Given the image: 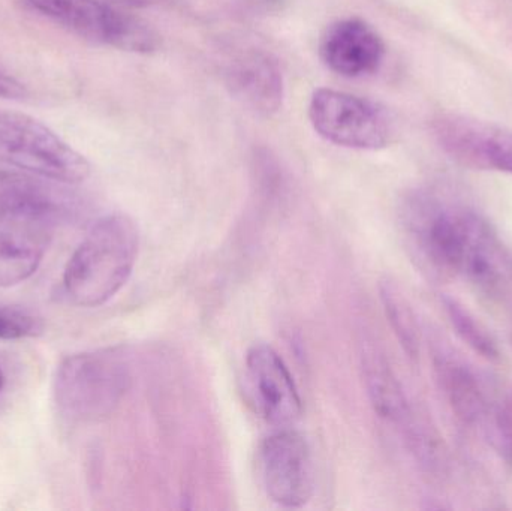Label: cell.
Returning a JSON list of instances; mask_svg holds the SVG:
<instances>
[{
  "mask_svg": "<svg viewBox=\"0 0 512 511\" xmlns=\"http://www.w3.org/2000/svg\"><path fill=\"white\" fill-rule=\"evenodd\" d=\"M59 212L44 185L0 171V287H15L38 270L56 233Z\"/></svg>",
  "mask_w": 512,
  "mask_h": 511,
  "instance_id": "1",
  "label": "cell"
},
{
  "mask_svg": "<svg viewBox=\"0 0 512 511\" xmlns=\"http://www.w3.org/2000/svg\"><path fill=\"white\" fill-rule=\"evenodd\" d=\"M138 249L140 234L129 216H102L66 264V299L80 308H96L113 299L131 278Z\"/></svg>",
  "mask_w": 512,
  "mask_h": 511,
  "instance_id": "2",
  "label": "cell"
},
{
  "mask_svg": "<svg viewBox=\"0 0 512 511\" xmlns=\"http://www.w3.org/2000/svg\"><path fill=\"white\" fill-rule=\"evenodd\" d=\"M128 359L119 348L72 354L54 375V404L69 423H93L110 417L131 387Z\"/></svg>",
  "mask_w": 512,
  "mask_h": 511,
  "instance_id": "3",
  "label": "cell"
},
{
  "mask_svg": "<svg viewBox=\"0 0 512 511\" xmlns=\"http://www.w3.org/2000/svg\"><path fill=\"white\" fill-rule=\"evenodd\" d=\"M24 9L92 44L149 54L159 36L140 18L104 0H17Z\"/></svg>",
  "mask_w": 512,
  "mask_h": 511,
  "instance_id": "4",
  "label": "cell"
},
{
  "mask_svg": "<svg viewBox=\"0 0 512 511\" xmlns=\"http://www.w3.org/2000/svg\"><path fill=\"white\" fill-rule=\"evenodd\" d=\"M0 161L53 182L89 179V161L48 126L27 114L0 110Z\"/></svg>",
  "mask_w": 512,
  "mask_h": 511,
  "instance_id": "5",
  "label": "cell"
},
{
  "mask_svg": "<svg viewBox=\"0 0 512 511\" xmlns=\"http://www.w3.org/2000/svg\"><path fill=\"white\" fill-rule=\"evenodd\" d=\"M309 119L324 140L348 149H385L396 135L384 107L339 90H316L310 99Z\"/></svg>",
  "mask_w": 512,
  "mask_h": 511,
  "instance_id": "6",
  "label": "cell"
},
{
  "mask_svg": "<svg viewBox=\"0 0 512 511\" xmlns=\"http://www.w3.org/2000/svg\"><path fill=\"white\" fill-rule=\"evenodd\" d=\"M259 473L271 501L288 509L309 503L315 489V470L309 443L300 432L280 429L259 447Z\"/></svg>",
  "mask_w": 512,
  "mask_h": 511,
  "instance_id": "7",
  "label": "cell"
},
{
  "mask_svg": "<svg viewBox=\"0 0 512 511\" xmlns=\"http://www.w3.org/2000/svg\"><path fill=\"white\" fill-rule=\"evenodd\" d=\"M457 275L492 300L512 294V255L489 221L465 209Z\"/></svg>",
  "mask_w": 512,
  "mask_h": 511,
  "instance_id": "8",
  "label": "cell"
},
{
  "mask_svg": "<svg viewBox=\"0 0 512 511\" xmlns=\"http://www.w3.org/2000/svg\"><path fill=\"white\" fill-rule=\"evenodd\" d=\"M246 381L255 410L279 428L294 425L303 402L288 366L273 347L255 344L246 356Z\"/></svg>",
  "mask_w": 512,
  "mask_h": 511,
  "instance_id": "9",
  "label": "cell"
},
{
  "mask_svg": "<svg viewBox=\"0 0 512 511\" xmlns=\"http://www.w3.org/2000/svg\"><path fill=\"white\" fill-rule=\"evenodd\" d=\"M435 132L442 149L459 164L512 174V132L453 114L439 119Z\"/></svg>",
  "mask_w": 512,
  "mask_h": 511,
  "instance_id": "10",
  "label": "cell"
},
{
  "mask_svg": "<svg viewBox=\"0 0 512 511\" xmlns=\"http://www.w3.org/2000/svg\"><path fill=\"white\" fill-rule=\"evenodd\" d=\"M224 80L231 95L258 116L270 117L282 108V71L267 51L246 47L231 54L225 63Z\"/></svg>",
  "mask_w": 512,
  "mask_h": 511,
  "instance_id": "11",
  "label": "cell"
},
{
  "mask_svg": "<svg viewBox=\"0 0 512 511\" xmlns=\"http://www.w3.org/2000/svg\"><path fill=\"white\" fill-rule=\"evenodd\" d=\"M319 56L334 74L360 78L375 74L385 56L381 35L361 18L334 21L322 33Z\"/></svg>",
  "mask_w": 512,
  "mask_h": 511,
  "instance_id": "12",
  "label": "cell"
},
{
  "mask_svg": "<svg viewBox=\"0 0 512 511\" xmlns=\"http://www.w3.org/2000/svg\"><path fill=\"white\" fill-rule=\"evenodd\" d=\"M436 374L456 416L466 425H478L486 419L489 399L477 375L453 357H436Z\"/></svg>",
  "mask_w": 512,
  "mask_h": 511,
  "instance_id": "13",
  "label": "cell"
},
{
  "mask_svg": "<svg viewBox=\"0 0 512 511\" xmlns=\"http://www.w3.org/2000/svg\"><path fill=\"white\" fill-rule=\"evenodd\" d=\"M363 371L367 393L376 414L402 428L414 411L409 407L405 392L387 360L376 351H367L363 356Z\"/></svg>",
  "mask_w": 512,
  "mask_h": 511,
  "instance_id": "14",
  "label": "cell"
},
{
  "mask_svg": "<svg viewBox=\"0 0 512 511\" xmlns=\"http://www.w3.org/2000/svg\"><path fill=\"white\" fill-rule=\"evenodd\" d=\"M442 302L457 336L484 359L498 362L501 359V351L486 327L478 323L477 318L453 297H444Z\"/></svg>",
  "mask_w": 512,
  "mask_h": 511,
  "instance_id": "15",
  "label": "cell"
},
{
  "mask_svg": "<svg viewBox=\"0 0 512 511\" xmlns=\"http://www.w3.org/2000/svg\"><path fill=\"white\" fill-rule=\"evenodd\" d=\"M381 300L388 323L393 327L403 351L411 359H417L420 354V335H418L417 321L408 300L388 282L381 285Z\"/></svg>",
  "mask_w": 512,
  "mask_h": 511,
  "instance_id": "16",
  "label": "cell"
},
{
  "mask_svg": "<svg viewBox=\"0 0 512 511\" xmlns=\"http://www.w3.org/2000/svg\"><path fill=\"white\" fill-rule=\"evenodd\" d=\"M402 429L409 449L412 450L417 461L430 473H444L447 467V453L438 432L429 426V423L417 419L414 413Z\"/></svg>",
  "mask_w": 512,
  "mask_h": 511,
  "instance_id": "17",
  "label": "cell"
},
{
  "mask_svg": "<svg viewBox=\"0 0 512 511\" xmlns=\"http://www.w3.org/2000/svg\"><path fill=\"white\" fill-rule=\"evenodd\" d=\"M492 419L493 444L505 464L512 468V389L505 390L489 404L487 417Z\"/></svg>",
  "mask_w": 512,
  "mask_h": 511,
  "instance_id": "18",
  "label": "cell"
},
{
  "mask_svg": "<svg viewBox=\"0 0 512 511\" xmlns=\"http://www.w3.org/2000/svg\"><path fill=\"white\" fill-rule=\"evenodd\" d=\"M42 330V321L32 312L11 306H0V341L35 338Z\"/></svg>",
  "mask_w": 512,
  "mask_h": 511,
  "instance_id": "19",
  "label": "cell"
},
{
  "mask_svg": "<svg viewBox=\"0 0 512 511\" xmlns=\"http://www.w3.org/2000/svg\"><path fill=\"white\" fill-rule=\"evenodd\" d=\"M26 96V87L20 81L15 80L14 77L6 74V72L0 71V98L18 101V99H24Z\"/></svg>",
  "mask_w": 512,
  "mask_h": 511,
  "instance_id": "20",
  "label": "cell"
},
{
  "mask_svg": "<svg viewBox=\"0 0 512 511\" xmlns=\"http://www.w3.org/2000/svg\"><path fill=\"white\" fill-rule=\"evenodd\" d=\"M107 2H110L111 5L119 6V8L140 9L159 5L164 0H107Z\"/></svg>",
  "mask_w": 512,
  "mask_h": 511,
  "instance_id": "21",
  "label": "cell"
},
{
  "mask_svg": "<svg viewBox=\"0 0 512 511\" xmlns=\"http://www.w3.org/2000/svg\"><path fill=\"white\" fill-rule=\"evenodd\" d=\"M3 386H5V377H3V372L0 371V392H2Z\"/></svg>",
  "mask_w": 512,
  "mask_h": 511,
  "instance_id": "22",
  "label": "cell"
},
{
  "mask_svg": "<svg viewBox=\"0 0 512 511\" xmlns=\"http://www.w3.org/2000/svg\"><path fill=\"white\" fill-rule=\"evenodd\" d=\"M267 2H279V0H267Z\"/></svg>",
  "mask_w": 512,
  "mask_h": 511,
  "instance_id": "23",
  "label": "cell"
},
{
  "mask_svg": "<svg viewBox=\"0 0 512 511\" xmlns=\"http://www.w3.org/2000/svg\"><path fill=\"white\" fill-rule=\"evenodd\" d=\"M511 345H512V336H511Z\"/></svg>",
  "mask_w": 512,
  "mask_h": 511,
  "instance_id": "24",
  "label": "cell"
}]
</instances>
